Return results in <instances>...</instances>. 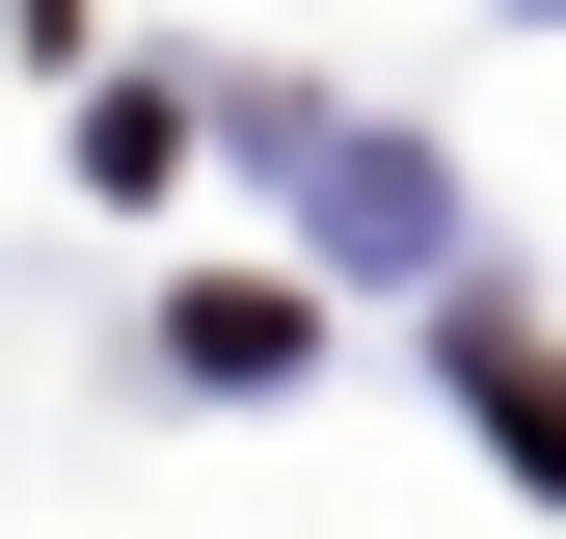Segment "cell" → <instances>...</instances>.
Wrapping results in <instances>:
<instances>
[{
  "instance_id": "1",
  "label": "cell",
  "mask_w": 566,
  "mask_h": 539,
  "mask_svg": "<svg viewBox=\"0 0 566 539\" xmlns=\"http://www.w3.org/2000/svg\"><path fill=\"white\" fill-rule=\"evenodd\" d=\"M459 404H485V432H513L539 486H566V378H539V324H459Z\"/></svg>"
}]
</instances>
